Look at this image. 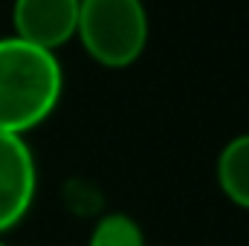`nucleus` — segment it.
<instances>
[{
	"mask_svg": "<svg viewBox=\"0 0 249 246\" xmlns=\"http://www.w3.org/2000/svg\"><path fill=\"white\" fill-rule=\"evenodd\" d=\"M78 3L81 0H15L12 3V23H15L12 35L55 53L61 44L75 38Z\"/></svg>",
	"mask_w": 249,
	"mask_h": 246,
	"instance_id": "nucleus-4",
	"label": "nucleus"
},
{
	"mask_svg": "<svg viewBox=\"0 0 249 246\" xmlns=\"http://www.w3.org/2000/svg\"><path fill=\"white\" fill-rule=\"evenodd\" d=\"M0 246H9V244H6V241H0Z\"/></svg>",
	"mask_w": 249,
	"mask_h": 246,
	"instance_id": "nucleus-7",
	"label": "nucleus"
},
{
	"mask_svg": "<svg viewBox=\"0 0 249 246\" xmlns=\"http://www.w3.org/2000/svg\"><path fill=\"white\" fill-rule=\"evenodd\" d=\"M217 183L235 206L249 209V133L232 136L217 154Z\"/></svg>",
	"mask_w": 249,
	"mask_h": 246,
	"instance_id": "nucleus-5",
	"label": "nucleus"
},
{
	"mask_svg": "<svg viewBox=\"0 0 249 246\" xmlns=\"http://www.w3.org/2000/svg\"><path fill=\"white\" fill-rule=\"evenodd\" d=\"M145 0H81L75 35L105 67H130L148 47Z\"/></svg>",
	"mask_w": 249,
	"mask_h": 246,
	"instance_id": "nucleus-2",
	"label": "nucleus"
},
{
	"mask_svg": "<svg viewBox=\"0 0 249 246\" xmlns=\"http://www.w3.org/2000/svg\"><path fill=\"white\" fill-rule=\"evenodd\" d=\"M64 67L53 50L0 35V130L23 136L61 102Z\"/></svg>",
	"mask_w": 249,
	"mask_h": 246,
	"instance_id": "nucleus-1",
	"label": "nucleus"
},
{
	"mask_svg": "<svg viewBox=\"0 0 249 246\" xmlns=\"http://www.w3.org/2000/svg\"><path fill=\"white\" fill-rule=\"evenodd\" d=\"M87 246H145V235L133 217L107 214L96 223Z\"/></svg>",
	"mask_w": 249,
	"mask_h": 246,
	"instance_id": "nucleus-6",
	"label": "nucleus"
},
{
	"mask_svg": "<svg viewBox=\"0 0 249 246\" xmlns=\"http://www.w3.org/2000/svg\"><path fill=\"white\" fill-rule=\"evenodd\" d=\"M38 168L23 136L0 130V235L15 229L32 209Z\"/></svg>",
	"mask_w": 249,
	"mask_h": 246,
	"instance_id": "nucleus-3",
	"label": "nucleus"
}]
</instances>
